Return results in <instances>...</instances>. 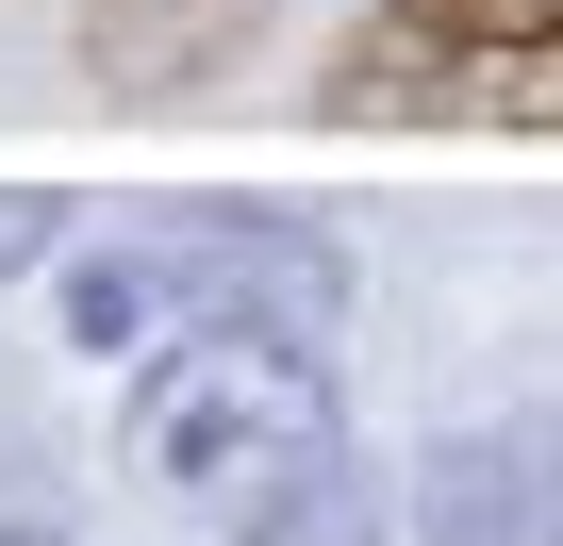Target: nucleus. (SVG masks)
I'll use <instances>...</instances> for the list:
<instances>
[{
	"mask_svg": "<svg viewBox=\"0 0 563 546\" xmlns=\"http://www.w3.org/2000/svg\"><path fill=\"white\" fill-rule=\"evenodd\" d=\"M133 464L199 513V530H265V513H299L332 464H349V381L332 348L299 332H199L133 381Z\"/></svg>",
	"mask_w": 563,
	"mask_h": 546,
	"instance_id": "obj_1",
	"label": "nucleus"
},
{
	"mask_svg": "<svg viewBox=\"0 0 563 546\" xmlns=\"http://www.w3.org/2000/svg\"><path fill=\"white\" fill-rule=\"evenodd\" d=\"M166 248H183V282H199V332H299V348H332V332H349V299H365V265H349L316 215L183 199V215H166Z\"/></svg>",
	"mask_w": 563,
	"mask_h": 546,
	"instance_id": "obj_2",
	"label": "nucleus"
},
{
	"mask_svg": "<svg viewBox=\"0 0 563 546\" xmlns=\"http://www.w3.org/2000/svg\"><path fill=\"white\" fill-rule=\"evenodd\" d=\"M415 546H563V398L415 447Z\"/></svg>",
	"mask_w": 563,
	"mask_h": 546,
	"instance_id": "obj_3",
	"label": "nucleus"
},
{
	"mask_svg": "<svg viewBox=\"0 0 563 546\" xmlns=\"http://www.w3.org/2000/svg\"><path fill=\"white\" fill-rule=\"evenodd\" d=\"M67 348H84L100 381H150L166 348H199V282H183V248H166V215L67 265Z\"/></svg>",
	"mask_w": 563,
	"mask_h": 546,
	"instance_id": "obj_4",
	"label": "nucleus"
},
{
	"mask_svg": "<svg viewBox=\"0 0 563 546\" xmlns=\"http://www.w3.org/2000/svg\"><path fill=\"white\" fill-rule=\"evenodd\" d=\"M265 0H84V67L117 100H199L232 51H249Z\"/></svg>",
	"mask_w": 563,
	"mask_h": 546,
	"instance_id": "obj_5",
	"label": "nucleus"
},
{
	"mask_svg": "<svg viewBox=\"0 0 563 546\" xmlns=\"http://www.w3.org/2000/svg\"><path fill=\"white\" fill-rule=\"evenodd\" d=\"M316 116H332V133H382V116H481V100H464V51H448V34L382 18V34H349V51H332Z\"/></svg>",
	"mask_w": 563,
	"mask_h": 546,
	"instance_id": "obj_6",
	"label": "nucleus"
},
{
	"mask_svg": "<svg viewBox=\"0 0 563 546\" xmlns=\"http://www.w3.org/2000/svg\"><path fill=\"white\" fill-rule=\"evenodd\" d=\"M415 34H448L464 67H547L563 51V0H398Z\"/></svg>",
	"mask_w": 563,
	"mask_h": 546,
	"instance_id": "obj_7",
	"label": "nucleus"
},
{
	"mask_svg": "<svg viewBox=\"0 0 563 546\" xmlns=\"http://www.w3.org/2000/svg\"><path fill=\"white\" fill-rule=\"evenodd\" d=\"M249 546H382V464H365V447H349V464H332V480H316V497H299V513H265V530H249Z\"/></svg>",
	"mask_w": 563,
	"mask_h": 546,
	"instance_id": "obj_8",
	"label": "nucleus"
},
{
	"mask_svg": "<svg viewBox=\"0 0 563 546\" xmlns=\"http://www.w3.org/2000/svg\"><path fill=\"white\" fill-rule=\"evenodd\" d=\"M51 248H67V199H51V182H0V282L51 265Z\"/></svg>",
	"mask_w": 563,
	"mask_h": 546,
	"instance_id": "obj_9",
	"label": "nucleus"
},
{
	"mask_svg": "<svg viewBox=\"0 0 563 546\" xmlns=\"http://www.w3.org/2000/svg\"><path fill=\"white\" fill-rule=\"evenodd\" d=\"M0 546H67V497L51 480H0Z\"/></svg>",
	"mask_w": 563,
	"mask_h": 546,
	"instance_id": "obj_10",
	"label": "nucleus"
}]
</instances>
